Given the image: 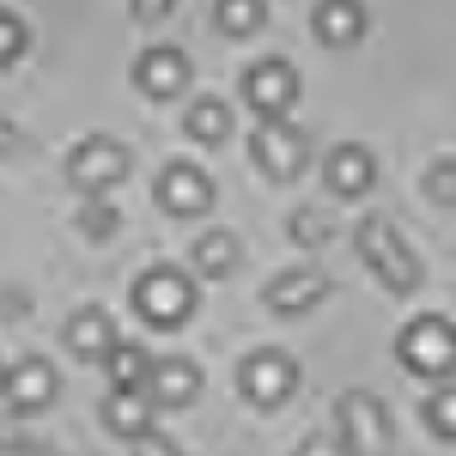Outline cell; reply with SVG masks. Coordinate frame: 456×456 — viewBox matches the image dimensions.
I'll list each match as a JSON object with an SVG mask.
<instances>
[{"instance_id": "18", "label": "cell", "mask_w": 456, "mask_h": 456, "mask_svg": "<svg viewBox=\"0 0 456 456\" xmlns=\"http://www.w3.org/2000/svg\"><path fill=\"white\" fill-rule=\"evenodd\" d=\"M232 268H238V238H232V232H208V238H195V274L225 281Z\"/></svg>"}, {"instance_id": "20", "label": "cell", "mask_w": 456, "mask_h": 456, "mask_svg": "<svg viewBox=\"0 0 456 456\" xmlns=\"http://www.w3.org/2000/svg\"><path fill=\"white\" fill-rule=\"evenodd\" d=\"M104 365H110V384L116 389H146V371H152L146 347H134V341H116V353H110Z\"/></svg>"}, {"instance_id": "13", "label": "cell", "mask_w": 456, "mask_h": 456, "mask_svg": "<svg viewBox=\"0 0 456 456\" xmlns=\"http://www.w3.org/2000/svg\"><path fill=\"white\" fill-rule=\"evenodd\" d=\"M146 395L165 402V408H183V402L201 395V371H195L189 359H152V371H146Z\"/></svg>"}, {"instance_id": "16", "label": "cell", "mask_w": 456, "mask_h": 456, "mask_svg": "<svg viewBox=\"0 0 456 456\" xmlns=\"http://www.w3.org/2000/svg\"><path fill=\"white\" fill-rule=\"evenodd\" d=\"M371 176H378V165H371V152H365V146H335V152H329V189H335V195H365V189H371Z\"/></svg>"}, {"instance_id": "7", "label": "cell", "mask_w": 456, "mask_h": 456, "mask_svg": "<svg viewBox=\"0 0 456 456\" xmlns=\"http://www.w3.org/2000/svg\"><path fill=\"white\" fill-rule=\"evenodd\" d=\"M335 420H341V438H347V451H353V456H384L389 426H384V408H378V395H365V389H347V395H341V408H335Z\"/></svg>"}, {"instance_id": "26", "label": "cell", "mask_w": 456, "mask_h": 456, "mask_svg": "<svg viewBox=\"0 0 456 456\" xmlns=\"http://www.w3.org/2000/svg\"><path fill=\"white\" fill-rule=\"evenodd\" d=\"M292 238H298V244H322V238H329V219H322V213H292Z\"/></svg>"}, {"instance_id": "27", "label": "cell", "mask_w": 456, "mask_h": 456, "mask_svg": "<svg viewBox=\"0 0 456 456\" xmlns=\"http://www.w3.org/2000/svg\"><path fill=\"white\" fill-rule=\"evenodd\" d=\"M134 456H183L171 444V438H159V432H141V438H134Z\"/></svg>"}, {"instance_id": "6", "label": "cell", "mask_w": 456, "mask_h": 456, "mask_svg": "<svg viewBox=\"0 0 456 456\" xmlns=\"http://www.w3.org/2000/svg\"><path fill=\"white\" fill-rule=\"evenodd\" d=\"M249 152H256V171L274 176V183H292V176L305 171V134L292 122H256Z\"/></svg>"}, {"instance_id": "28", "label": "cell", "mask_w": 456, "mask_h": 456, "mask_svg": "<svg viewBox=\"0 0 456 456\" xmlns=\"http://www.w3.org/2000/svg\"><path fill=\"white\" fill-rule=\"evenodd\" d=\"M176 0H134V19H165Z\"/></svg>"}, {"instance_id": "12", "label": "cell", "mask_w": 456, "mask_h": 456, "mask_svg": "<svg viewBox=\"0 0 456 456\" xmlns=\"http://www.w3.org/2000/svg\"><path fill=\"white\" fill-rule=\"evenodd\" d=\"M152 189H159V201H165L171 213H201L213 201V183L195 171V165H165Z\"/></svg>"}, {"instance_id": "19", "label": "cell", "mask_w": 456, "mask_h": 456, "mask_svg": "<svg viewBox=\"0 0 456 456\" xmlns=\"http://www.w3.org/2000/svg\"><path fill=\"white\" fill-rule=\"evenodd\" d=\"M189 141H201V146H219L225 134H232V110L219 104V98H201V104H189Z\"/></svg>"}, {"instance_id": "1", "label": "cell", "mask_w": 456, "mask_h": 456, "mask_svg": "<svg viewBox=\"0 0 456 456\" xmlns=\"http://www.w3.org/2000/svg\"><path fill=\"white\" fill-rule=\"evenodd\" d=\"M359 256L371 262V274H378L389 292H414V286H420V256L402 244V232L389 225L384 213L359 219Z\"/></svg>"}, {"instance_id": "15", "label": "cell", "mask_w": 456, "mask_h": 456, "mask_svg": "<svg viewBox=\"0 0 456 456\" xmlns=\"http://www.w3.org/2000/svg\"><path fill=\"white\" fill-rule=\"evenodd\" d=\"M329 292V281L316 274V268H292V274H281V281L268 286V311H281V316H292V311H311L316 298Z\"/></svg>"}, {"instance_id": "11", "label": "cell", "mask_w": 456, "mask_h": 456, "mask_svg": "<svg viewBox=\"0 0 456 456\" xmlns=\"http://www.w3.org/2000/svg\"><path fill=\"white\" fill-rule=\"evenodd\" d=\"M134 86H141L146 98H176V92L189 86L183 49H146L141 61H134Z\"/></svg>"}, {"instance_id": "3", "label": "cell", "mask_w": 456, "mask_h": 456, "mask_svg": "<svg viewBox=\"0 0 456 456\" xmlns=\"http://www.w3.org/2000/svg\"><path fill=\"white\" fill-rule=\"evenodd\" d=\"M395 353H402L408 371L444 378V371H456V322H444V316H414V322L402 329Z\"/></svg>"}, {"instance_id": "25", "label": "cell", "mask_w": 456, "mask_h": 456, "mask_svg": "<svg viewBox=\"0 0 456 456\" xmlns=\"http://www.w3.org/2000/svg\"><path fill=\"white\" fill-rule=\"evenodd\" d=\"M19 55H25V25L12 12H0V68H12Z\"/></svg>"}, {"instance_id": "29", "label": "cell", "mask_w": 456, "mask_h": 456, "mask_svg": "<svg viewBox=\"0 0 456 456\" xmlns=\"http://www.w3.org/2000/svg\"><path fill=\"white\" fill-rule=\"evenodd\" d=\"M298 456H341V451H335V438H305V451H298Z\"/></svg>"}, {"instance_id": "4", "label": "cell", "mask_w": 456, "mask_h": 456, "mask_svg": "<svg viewBox=\"0 0 456 456\" xmlns=\"http://www.w3.org/2000/svg\"><path fill=\"white\" fill-rule=\"evenodd\" d=\"M244 104L256 110V122H286L298 104V73L286 61H256L244 73Z\"/></svg>"}, {"instance_id": "22", "label": "cell", "mask_w": 456, "mask_h": 456, "mask_svg": "<svg viewBox=\"0 0 456 456\" xmlns=\"http://www.w3.org/2000/svg\"><path fill=\"white\" fill-rule=\"evenodd\" d=\"M426 426H432L438 438H451V444H456V384H444L432 402H426Z\"/></svg>"}, {"instance_id": "8", "label": "cell", "mask_w": 456, "mask_h": 456, "mask_svg": "<svg viewBox=\"0 0 456 456\" xmlns=\"http://www.w3.org/2000/svg\"><path fill=\"white\" fill-rule=\"evenodd\" d=\"M238 384H244V395L256 402V408H281L286 395H292V384H298V365H292L286 353L262 347V353H249V359H244Z\"/></svg>"}, {"instance_id": "24", "label": "cell", "mask_w": 456, "mask_h": 456, "mask_svg": "<svg viewBox=\"0 0 456 456\" xmlns=\"http://www.w3.org/2000/svg\"><path fill=\"white\" fill-rule=\"evenodd\" d=\"M426 195H432V201H444V208H456V165H451V159H438V165H432Z\"/></svg>"}, {"instance_id": "9", "label": "cell", "mask_w": 456, "mask_h": 456, "mask_svg": "<svg viewBox=\"0 0 456 456\" xmlns=\"http://www.w3.org/2000/svg\"><path fill=\"white\" fill-rule=\"evenodd\" d=\"M61 341L73 347V359H79V365H104L110 353H116V341H122V335H116V322H110L98 305H86V311H73V316H68Z\"/></svg>"}, {"instance_id": "10", "label": "cell", "mask_w": 456, "mask_h": 456, "mask_svg": "<svg viewBox=\"0 0 456 456\" xmlns=\"http://www.w3.org/2000/svg\"><path fill=\"white\" fill-rule=\"evenodd\" d=\"M0 395L19 408V414H37L55 402V365L49 359H19L12 371H0Z\"/></svg>"}, {"instance_id": "30", "label": "cell", "mask_w": 456, "mask_h": 456, "mask_svg": "<svg viewBox=\"0 0 456 456\" xmlns=\"http://www.w3.org/2000/svg\"><path fill=\"white\" fill-rule=\"evenodd\" d=\"M12 146H19V128H12V122L0 116V152H12Z\"/></svg>"}, {"instance_id": "17", "label": "cell", "mask_w": 456, "mask_h": 456, "mask_svg": "<svg viewBox=\"0 0 456 456\" xmlns=\"http://www.w3.org/2000/svg\"><path fill=\"white\" fill-rule=\"evenodd\" d=\"M316 37H322L329 49L359 43V37H365V6H359V0H322V6H316Z\"/></svg>"}, {"instance_id": "2", "label": "cell", "mask_w": 456, "mask_h": 456, "mask_svg": "<svg viewBox=\"0 0 456 456\" xmlns=\"http://www.w3.org/2000/svg\"><path fill=\"white\" fill-rule=\"evenodd\" d=\"M134 311L152 329H183L189 311H195V286H189V274H176V268H146L141 281H134Z\"/></svg>"}, {"instance_id": "5", "label": "cell", "mask_w": 456, "mask_h": 456, "mask_svg": "<svg viewBox=\"0 0 456 456\" xmlns=\"http://www.w3.org/2000/svg\"><path fill=\"white\" fill-rule=\"evenodd\" d=\"M68 176L79 183V189H116L122 176H128V146L110 141V134H86V141L68 152Z\"/></svg>"}, {"instance_id": "23", "label": "cell", "mask_w": 456, "mask_h": 456, "mask_svg": "<svg viewBox=\"0 0 456 456\" xmlns=\"http://www.w3.org/2000/svg\"><path fill=\"white\" fill-rule=\"evenodd\" d=\"M116 225H122V213L110 208V201H86V213H79V232L86 238H110Z\"/></svg>"}, {"instance_id": "14", "label": "cell", "mask_w": 456, "mask_h": 456, "mask_svg": "<svg viewBox=\"0 0 456 456\" xmlns=\"http://www.w3.org/2000/svg\"><path fill=\"white\" fill-rule=\"evenodd\" d=\"M104 426L116 432V438H141V432H152V395L146 389H110L104 402Z\"/></svg>"}, {"instance_id": "21", "label": "cell", "mask_w": 456, "mask_h": 456, "mask_svg": "<svg viewBox=\"0 0 456 456\" xmlns=\"http://www.w3.org/2000/svg\"><path fill=\"white\" fill-rule=\"evenodd\" d=\"M213 19H219L225 37H249V31H262L268 6H262V0H213Z\"/></svg>"}, {"instance_id": "31", "label": "cell", "mask_w": 456, "mask_h": 456, "mask_svg": "<svg viewBox=\"0 0 456 456\" xmlns=\"http://www.w3.org/2000/svg\"><path fill=\"white\" fill-rule=\"evenodd\" d=\"M19 456H55V451H49V444H31V451H19Z\"/></svg>"}]
</instances>
